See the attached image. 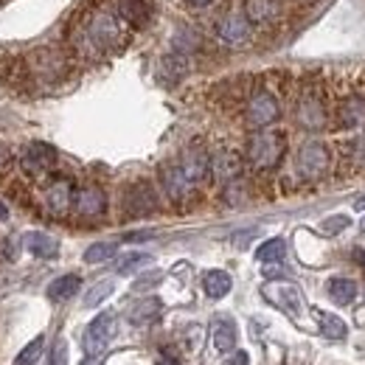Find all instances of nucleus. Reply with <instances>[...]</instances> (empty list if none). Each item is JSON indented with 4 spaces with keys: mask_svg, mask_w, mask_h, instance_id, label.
<instances>
[{
    "mask_svg": "<svg viewBox=\"0 0 365 365\" xmlns=\"http://www.w3.org/2000/svg\"><path fill=\"white\" fill-rule=\"evenodd\" d=\"M133 40L130 23L110 6H93L76 14L71 29V48L79 59L98 62L104 56L121 53Z\"/></svg>",
    "mask_w": 365,
    "mask_h": 365,
    "instance_id": "obj_1",
    "label": "nucleus"
},
{
    "mask_svg": "<svg viewBox=\"0 0 365 365\" xmlns=\"http://www.w3.org/2000/svg\"><path fill=\"white\" fill-rule=\"evenodd\" d=\"M284 135L281 133H273V130H259L253 133L250 140H247V163L256 169V172H270L281 163L284 158Z\"/></svg>",
    "mask_w": 365,
    "mask_h": 365,
    "instance_id": "obj_2",
    "label": "nucleus"
},
{
    "mask_svg": "<svg viewBox=\"0 0 365 365\" xmlns=\"http://www.w3.org/2000/svg\"><path fill=\"white\" fill-rule=\"evenodd\" d=\"M295 118H298V124H301L304 130H312V133L329 127L331 110H329L326 96H323V91H320L318 85H307V88L301 91L298 101H295Z\"/></svg>",
    "mask_w": 365,
    "mask_h": 365,
    "instance_id": "obj_3",
    "label": "nucleus"
},
{
    "mask_svg": "<svg viewBox=\"0 0 365 365\" xmlns=\"http://www.w3.org/2000/svg\"><path fill=\"white\" fill-rule=\"evenodd\" d=\"M281 118V101L273 91L267 88H259L247 96V104H245V121L247 127L253 130H267L273 127L275 121Z\"/></svg>",
    "mask_w": 365,
    "mask_h": 365,
    "instance_id": "obj_4",
    "label": "nucleus"
},
{
    "mask_svg": "<svg viewBox=\"0 0 365 365\" xmlns=\"http://www.w3.org/2000/svg\"><path fill=\"white\" fill-rule=\"evenodd\" d=\"M295 169L304 180H320L331 169V149L323 140H307L295 155Z\"/></svg>",
    "mask_w": 365,
    "mask_h": 365,
    "instance_id": "obj_5",
    "label": "nucleus"
},
{
    "mask_svg": "<svg viewBox=\"0 0 365 365\" xmlns=\"http://www.w3.org/2000/svg\"><path fill=\"white\" fill-rule=\"evenodd\" d=\"M56 166V149L51 143H43V140H31L23 146L20 152V169L23 175L34 178V180H43L46 175L53 172Z\"/></svg>",
    "mask_w": 365,
    "mask_h": 365,
    "instance_id": "obj_6",
    "label": "nucleus"
},
{
    "mask_svg": "<svg viewBox=\"0 0 365 365\" xmlns=\"http://www.w3.org/2000/svg\"><path fill=\"white\" fill-rule=\"evenodd\" d=\"M262 295L292 320H301L304 315V295L292 281H267L262 287Z\"/></svg>",
    "mask_w": 365,
    "mask_h": 365,
    "instance_id": "obj_7",
    "label": "nucleus"
},
{
    "mask_svg": "<svg viewBox=\"0 0 365 365\" xmlns=\"http://www.w3.org/2000/svg\"><path fill=\"white\" fill-rule=\"evenodd\" d=\"M65 71H68V62H65L62 51L37 48V51H31V56H29V73H31V79H37V82H56V79L65 76Z\"/></svg>",
    "mask_w": 365,
    "mask_h": 365,
    "instance_id": "obj_8",
    "label": "nucleus"
},
{
    "mask_svg": "<svg viewBox=\"0 0 365 365\" xmlns=\"http://www.w3.org/2000/svg\"><path fill=\"white\" fill-rule=\"evenodd\" d=\"M160 185H163L166 197H169L175 205H188V202L197 197V185L182 175L178 163H169V166L160 169Z\"/></svg>",
    "mask_w": 365,
    "mask_h": 365,
    "instance_id": "obj_9",
    "label": "nucleus"
},
{
    "mask_svg": "<svg viewBox=\"0 0 365 365\" xmlns=\"http://www.w3.org/2000/svg\"><path fill=\"white\" fill-rule=\"evenodd\" d=\"M217 37L225 43V46H247L253 40V26L247 23V17L242 11H228L217 20Z\"/></svg>",
    "mask_w": 365,
    "mask_h": 365,
    "instance_id": "obj_10",
    "label": "nucleus"
},
{
    "mask_svg": "<svg viewBox=\"0 0 365 365\" xmlns=\"http://www.w3.org/2000/svg\"><path fill=\"white\" fill-rule=\"evenodd\" d=\"M115 334V315L113 312H101L98 318L91 320V326L85 329V354L88 357H101V351L107 349V343Z\"/></svg>",
    "mask_w": 365,
    "mask_h": 365,
    "instance_id": "obj_11",
    "label": "nucleus"
},
{
    "mask_svg": "<svg viewBox=\"0 0 365 365\" xmlns=\"http://www.w3.org/2000/svg\"><path fill=\"white\" fill-rule=\"evenodd\" d=\"M43 202H46V211L51 217H65L71 208H73V185L71 180L59 178V180H51L43 191Z\"/></svg>",
    "mask_w": 365,
    "mask_h": 365,
    "instance_id": "obj_12",
    "label": "nucleus"
},
{
    "mask_svg": "<svg viewBox=\"0 0 365 365\" xmlns=\"http://www.w3.org/2000/svg\"><path fill=\"white\" fill-rule=\"evenodd\" d=\"M73 211H76V217H85V220L101 217L107 211V194L98 185H85V188L73 191Z\"/></svg>",
    "mask_w": 365,
    "mask_h": 365,
    "instance_id": "obj_13",
    "label": "nucleus"
},
{
    "mask_svg": "<svg viewBox=\"0 0 365 365\" xmlns=\"http://www.w3.org/2000/svg\"><path fill=\"white\" fill-rule=\"evenodd\" d=\"M178 166H180V172L194 182V185H200V182L211 175V158H208V152L200 149V146H188L180 155Z\"/></svg>",
    "mask_w": 365,
    "mask_h": 365,
    "instance_id": "obj_14",
    "label": "nucleus"
},
{
    "mask_svg": "<svg viewBox=\"0 0 365 365\" xmlns=\"http://www.w3.org/2000/svg\"><path fill=\"white\" fill-rule=\"evenodd\" d=\"M155 208H158V197H155L152 185H146V182L130 185V191H127V197H124V211H127V217H146V214H152Z\"/></svg>",
    "mask_w": 365,
    "mask_h": 365,
    "instance_id": "obj_15",
    "label": "nucleus"
},
{
    "mask_svg": "<svg viewBox=\"0 0 365 365\" xmlns=\"http://www.w3.org/2000/svg\"><path fill=\"white\" fill-rule=\"evenodd\" d=\"M242 166H245V163H242V155H236V152H230V149H222V152H217V155L211 158V175L220 182L239 180Z\"/></svg>",
    "mask_w": 365,
    "mask_h": 365,
    "instance_id": "obj_16",
    "label": "nucleus"
},
{
    "mask_svg": "<svg viewBox=\"0 0 365 365\" xmlns=\"http://www.w3.org/2000/svg\"><path fill=\"white\" fill-rule=\"evenodd\" d=\"M23 247L34 256V259H56L59 256V242L53 236H48L43 230H29L23 236Z\"/></svg>",
    "mask_w": 365,
    "mask_h": 365,
    "instance_id": "obj_17",
    "label": "nucleus"
},
{
    "mask_svg": "<svg viewBox=\"0 0 365 365\" xmlns=\"http://www.w3.org/2000/svg\"><path fill=\"white\" fill-rule=\"evenodd\" d=\"M278 3L275 0H245L242 6V14L247 17L250 26H264V23H273L278 17Z\"/></svg>",
    "mask_w": 365,
    "mask_h": 365,
    "instance_id": "obj_18",
    "label": "nucleus"
},
{
    "mask_svg": "<svg viewBox=\"0 0 365 365\" xmlns=\"http://www.w3.org/2000/svg\"><path fill=\"white\" fill-rule=\"evenodd\" d=\"M236 337H239V331H236V323H233V320L230 318L214 320V326H211V340H214V349H217L220 354L233 351Z\"/></svg>",
    "mask_w": 365,
    "mask_h": 365,
    "instance_id": "obj_19",
    "label": "nucleus"
},
{
    "mask_svg": "<svg viewBox=\"0 0 365 365\" xmlns=\"http://www.w3.org/2000/svg\"><path fill=\"white\" fill-rule=\"evenodd\" d=\"M79 287H82V278L76 273L59 275V278H53V281L48 284V298L56 301V304H62V301L73 298V295L79 292Z\"/></svg>",
    "mask_w": 365,
    "mask_h": 365,
    "instance_id": "obj_20",
    "label": "nucleus"
},
{
    "mask_svg": "<svg viewBox=\"0 0 365 365\" xmlns=\"http://www.w3.org/2000/svg\"><path fill=\"white\" fill-rule=\"evenodd\" d=\"M115 11L130 23V29H138L149 20V6L146 0H115Z\"/></svg>",
    "mask_w": 365,
    "mask_h": 365,
    "instance_id": "obj_21",
    "label": "nucleus"
},
{
    "mask_svg": "<svg viewBox=\"0 0 365 365\" xmlns=\"http://www.w3.org/2000/svg\"><path fill=\"white\" fill-rule=\"evenodd\" d=\"M326 287H329V298H331L334 304H340V307H349V304L357 298V284H354L351 278L337 275V278H331Z\"/></svg>",
    "mask_w": 365,
    "mask_h": 365,
    "instance_id": "obj_22",
    "label": "nucleus"
},
{
    "mask_svg": "<svg viewBox=\"0 0 365 365\" xmlns=\"http://www.w3.org/2000/svg\"><path fill=\"white\" fill-rule=\"evenodd\" d=\"M230 287H233V281H230V275L225 270H208L202 275V289H205L208 298H225L230 292Z\"/></svg>",
    "mask_w": 365,
    "mask_h": 365,
    "instance_id": "obj_23",
    "label": "nucleus"
},
{
    "mask_svg": "<svg viewBox=\"0 0 365 365\" xmlns=\"http://www.w3.org/2000/svg\"><path fill=\"white\" fill-rule=\"evenodd\" d=\"M284 256H287V242H284V239H267V242L259 245V250H256V259H259L262 264H278Z\"/></svg>",
    "mask_w": 365,
    "mask_h": 365,
    "instance_id": "obj_24",
    "label": "nucleus"
},
{
    "mask_svg": "<svg viewBox=\"0 0 365 365\" xmlns=\"http://www.w3.org/2000/svg\"><path fill=\"white\" fill-rule=\"evenodd\" d=\"M315 315H318L320 331H323L326 337H331V340H343V337H346V323L337 318V315L323 312V309H315Z\"/></svg>",
    "mask_w": 365,
    "mask_h": 365,
    "instance_id": "obj_25",
    "label": "nucleus"
},
{
    "mask_svg": "<svg viewBox=\"0 0 365 365\" xmlns=\"http://www.w3.org/2000/svg\"><path fill=\"white\" fill-rule=\"evenodd\" d=\"M158 315H160V301H158V298H146V301H140V304H135V307L130 309V320H133L135 326H143V323L155 320Z\"/></svg>",
    "mask_w": 365,
    "mask_h": 365,
    "instance_id": "obj_26",
    "label": "nucleus"
},
{
    "mask_svg": "<svg viewBox=\"0 0 365 365\" xmlns=\"http://www.w3.org/2000/svg\"><path fill=\"white\" fill-rule=\"evenodd\" d=\"M115 250H118V245H115V242H96V245H91V247L85 250V262H88V264L110 262V259L115 256Z\"/></svg>",
    "mask_w": 365,
    "mask_h": 365,
    "instance_id": "obj_27",
    "label": "nucleus"
},
{
    "mask_svg": "<svg viewBox=\"0 0 365 365\" xmlns=\"http://www.w3.org/2000/svg\"><path fill=\"white\" fill-rule=\"evenodd\" d=\"M146 264H152V256H149V253H127V256L118 259L115 273L130 275V273H135V270H140V267H146Z\"/></svg>",
    "mask_w": 365,
    "mask_h": 365,
    "instance_id": "obj_28",
    "label": "nucleus"
},
{
    "mask_svg": "<svg viewBox=\"0 0 365 365\" xmlns=\"http://www.w3.org/2000/svg\"><path fill=\"white\" fill-rule=\"evenodd\" d=\"M113 289H115V284L107 278V281H98V284H93L91 289H88V295H85V309H96L101 301H107L110 295H113Z\"/></svg>",
    "mask_w": 365,
    "mask_h": 365,
    "instance_id": "obj_29",
    "label": "nucleus"
},
{
    "mask_svg": "<svg viewBox=\"0 0 365 365\" xmlns=\"http://www.w3.org/2000/svg\"><path fill=\"white\" fill-rule=\"evenodd\" d=\"M43 354V337H34L17 357H14V365H34Z\"/></svg>",
    "mask_w": 365,
    "mask_h": 365,
    "instance_id": "obj_30",
    "label": "nucleus"
},
{
    "mask_svg": "<svg viewBox=\"0 0 365 365\" xmlns=\"http://www.w3.org/2000/svg\"><path fill=\"white\" fill-rule=\"evenodd\" d=\"M351 225V220L346 217V214H337V217H329V220H323L320 222V230L326 233V236H334V233H343V230Z\"/></svg>",
    "mask_w": 365,
    "mask_h": 365,
    "instance_id": "obj_31",
    "label": "nucleus"
},
{
    "mask_svg": "<svg viewBox=\"0 0 365 365\" xmlns=\"http://www.w3.org/2000/svg\"><path fill=\"white\" fill-rule=\"evenodd\" d=\"M160 281H163V273H160V270H152V273H143V275H140L135 284H133V289H135V292H146V289L158 287Z\"/></svg>",
    "mask_w": 365,
    "mask_h": 365,
    "instance_id": "obj_32",
    "label": "nucleus"
},
{
    "mask_svg": "<svg viewBox=\"0 0 365 365\" xmlns=\"http://www.w3.org/2000/svg\"><path fill=\"white\" fill-rule=\"evenodd\" d=\"M17 253H20V242H14V239H6V242H3V259L14 262V259H17Z\"/></svg>",
    "mask_w": 365,
    "mask_h": 365,
    "instance_id": "obj_33",
    "label": "nucleus"
},
{
    "mask_svg": "<svg viewBox=\"0 0 365 365\" xmlns=\"http://www.w3.org/2000/svg\"><path fill=\"white\" fill-rule=\"evenodd\" d=\"M51 365H68V349H65V343L53 346V354H51Z\"/></svg>",
    "mask_w": 365,
    "mask_h": 365,
    "instance_id": "obj_34",
    "label": "nucleus"
},
{
    "mask_svg": "<svg viewBox=\"0 0 365 365\" xmlns=\"http://www.w3.org/2000/svg\"><path fill=\"white\" fill-rule=\"evenodd\" d=\"M9 166H11V149H9V146L0 140V175H3Z\"/></svg>",
    "mask_w": 365,
    "mask_h": 365,
    "instance_id": "obj_35",
    "label": "nucleus"
},
{
    "mask_svg": "<svg viewBox=\"0 0 365 365\" xmlns=\"http://www.w3.org/2000/svg\"><path fill=\"white\" fill-rule=\"evenodd\" d=\"M230 365H250V357H247L245 351H236V354L230 357Z\"/></svg>",
    "mask_w": 365,
    "mask_h": 365,
    "instance_id": "obj_36",
    "label": "nucleus"
},
{
    "mask_svg": "<svg viewBox=\"0 0 365 365\" xmlns=\"http://www.w3.org/2000/svg\"><path fill=\"white\" fill-rule=\"evenodd\" d=\"M191 9H208V6H214L217 0H185Z\"/></svg>",
    "mask_w": 365,
    "mask_h": 365,
    "instance_id": "obj_37",
    "label": "nucleus"
},
{
    "mask_svg": "<svg viewBox=\"0 0 365 365\" xmlns=\"http://www.w3.org/2000/svg\"><path fill=\"white\" fill-rule=\"evenodd\" d=\"M6 220H9V208L0 202V222H6Z\"/></svg>",
    "mask_w": 365,
    "mask_h": 365,
    "instance_id": "obj_38",
    "label": "nucleus"
},
{
    "mask_svg": "<svg viewBox=\"0 0 365 365\" xmlns=\"http://www.w3.org/2000/svg\"><path fill=\"white\" fill-rule=\"evenodd\" d=\"M354 208H357V211H365V197H363V200H357V202H354Z\"/></svg>",
    "mask_w": 365,
    "mask_h": 365,
    "instance_id": "obj_39",
    "label": "nucleus"
},
{
    "mask_svg": "<svg viewBox=\"0 0 365 365\" xmlns=\"http://www.w3.org/2000/svg\"><path fill=\"white\" fill-rule=\"evenodd\" d=\"M160 365H178V363H175V360H169V357L163 354V357H160Z\"/></svg>",
    "mask_w": 365,
    "mask_h": 365,
    "instance_id": "obj_40",
    "label": "nucleus"
},
{
    "mask_svg": "<svg viewBox=\"0 0 365 365\" xmlns=\"http://www.w3.org/2000/svg\"><path fill=\"white\" fill-rule=\"evenodd\" d=\"M85 365H98V357H91V360H85Z\"/></svg>",
    "mask_w": 365,
    "mask_h": 365,
    "instance_id": "obj_41",
    "label": "nucleus"
},
{
    "mask_svg": "<svg viewBox=\"0 0 365 365\" xmlns=\"http://www.w3.org/2000/svg\"><path fill=\"white\" fill-rule=\"evenodd\" d=\"M360 230H363V233H365V220H363V222H360Z\"/></svg>",
    "mask_w": 365,
    "mask_h": 365,
    "instance_id": "obj_42",
    "label": "nucleus"
},
{
    "mask_svg": "<svg viewBox=\"0 0 365 365\" xmlns=\"http://www.w3.org/2000/svg\"><path fill=\"white\" fill-rule=\"evenodd\" d=\"M363 264H365V256H363Z\"/></svg>",
    "mask_w": 365,
    "mask_h": 365,
    "instance_id": "obj_43",
    "label": "nucleus"
}]
</instances>
